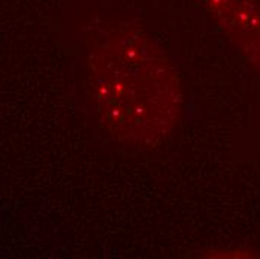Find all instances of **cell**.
Segmentation results:
<instances>
[{"mask_svg":"<svg viewBox=\"0 0 260 259\" xmlns=\"http://www.w3.org/2000/svg\"><path fill=\"white\" fill-rule=\"evenodd\" d=\"M85 65L91 108L112 138L144 149L172 133L182 108L180 78L142 28L105 24Z\"/></svg>","mask_w":260,"mask_h":259,"instance_id":"1","label":"cell"},{"mask_svg":"<svg viewBox=\"0 0 260 259\" xmlns=\"http://www.w3.org/2000/svg\"><path fill=\"white\" fill-rule=\"evenodd\" d=\"M212 12L231 32L260 33V11L251 0H207Z\"/></svg>","mask_w":260,"mask_h":259,"instance_id":"2","label":"cell"}]
</instances>
